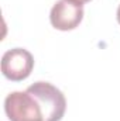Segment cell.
Instances as JSON below:
<instances>
[{
  "label": "cell",
  "instance_id": "obj_2",
  "mask_svg": "<svg viewBox=\"0 0 120 121\" xmlns=\"http://www.w3.org/2000/svg\"><path fill=\"white\" fill-rule=\"evenodd\" d=\"M27 91L38 100L42 107L44 121H61L66 110L64 93L48 82H35L27 87Z\"/></svg>",
  "mask_w": 120,
  "mask_h": 121
},
{
  "label": "cell",
  "instance_id": "obj_3",
  "mask_svg": "<svg viewBox=\"0 0 120 121\" xmlns=\"http://www.w3.org/2000/svg\"><path fill=\"white\" fill-rule=\"evenodd\" d=\"M34 68V58L30 51L24 48H13L1 56V73L11 82H21L27 79Z\"/></svg>",
  "mask_w": 120,
  "mask_h": 121
},
{
  "label": "cell",
  "instance_id": "obj_1",
  "mask_svg": "<svg viewBox=\"0 0 120 121\" xmlns=\"http://www.w3.org/2000/svg\"><path fill=\"white\" fill-rule=\"evenodd\" d=\"M4 113L10 121H44L42 107L30 91H11L4 99Z\"/></svg>",
  "mask_w": 120,
  "mask_h": 121
},
{
  "label": "cell",
  "instance_id": "obj_5",
  "mask_svg": "<svg viewBox=\"0 0 120 121\" xmlns=\"http://www.w3.org/2000/svg\"><path fill=\"white\" fill-rule=\"evenodd\" d=\"M116 17H117V23L120 24V4H119V7H117V13H116Z\"/></svg>",
  "mask_w": 120,
  "mask_h": 121
},
{
  "label": "cell",
  "instance_id": "obj_6",
  "mask_svg": "<svg viewBox=\"0 0 120 121\" xmlns=\"http://www.w3.org/2000/svg\"><path fill=\"white\" fill-rule=\"evenodd\" d=\"M74 1H76V3H81V4H85V3H89L90 0H74Z\"/></svg>",
  "mask_w": 120,
  "mask_h": 121
},
{
  "label": "cell",
  "instance_id": "obj_4",
  "mask_svg": "<svg viewBox=\"0 0 120 121\" xmlns=\"http://www.w3.org/2000/svg\"><path fill=\"white\" fill-rule=\"evenodd\" d=\"M83 18V4L74 0H58L51 11L50 21L55 30L71 31L75 30Z\"/></svg>",
  "mask_w": 120,
  "mask_h": 121
}]
</instances>
